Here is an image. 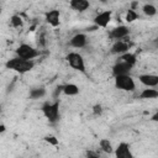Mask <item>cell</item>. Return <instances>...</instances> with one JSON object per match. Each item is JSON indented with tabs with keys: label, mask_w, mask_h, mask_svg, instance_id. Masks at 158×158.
I'll return each instance as SVG.
<instances>
[{
	"label": "cell",
	"mask_w": 158,
	"mask_h": 158,
	"mask_svg": "<svg viewBox=\"0 0 158 158\" xmlns=\"http://www.w3.org/2000/svg\"><path fill=\"white\" fill-rule=\"evenodd\" d=\"M44 95H46V90L43 88H36V89H32L30 91V96L32 99H40V98H42Z\"/></svg>",
	"instance_id": "21"
},
{
	"label": "cell",
	"mask_w": 158,
	"mask_h": 158,
	"mask_svg": "<svg viewBox=\"0 0 158 158\" xmlns=\"http://www.w3.org/2000/svg\"><path fill=\"white\" fill-rule=\"evenodd\" d=\"M22 23H23V21H22V19H21L20 15H12V16L10 17V25H11L12 27L20 28V27H22Z\"/></svg>",
	"instance_id": "20"
},
{
	"label": "cell",
	"mask_w": 158,
	"mask_h": 158,
	"mask_svg": "<svg viewBox=\"0 0 158 158\" xmlns=\"http://www.w3.org/2000/svg\"><path fill=\"white\" fill-rule=\"evenodd\" d=\"M142 11L146 16H154L157 14V7L152 4H144L142 7Z\"/></svg>",
	"instance_id": "19"
},
{
	"label": "cell",
	"mask_w": 158,
	"mask_h": 158,
	"mask_svg": "<svg viewBox=\"0 0 158 158\" xmlns=\"http://www.w3.org/2000/svg\"><path fill=\"white\" fill-rule=\"evenodd\" d=\"M42 112L44 115V117L54 123L58 121L59 118V102L58 101H54V102H46L43 106H42Z\"/></svg>",
	"instance_id": "2"
},
{
	"label": "cell",
	"mask_w": 158,
	"mask_h": 158,
	"mask_svg": "<svg viewBox=\"0 0 158 158\" xmlns=\"http://www.w3.org/2000/svg\"><path fill=\"white\" fill-rule=\"evenodd\" d=\"M5 67H6L7 69H11V70L17 72V73H20V74H23V73L30 72V70L35 67V62H33V60H26V59L15 57V58L9 59V60L5 63Z\"/></svg>",
	"instance_id": "1"
},
{
	"label": "cell",
	"mask_w": 158,
	"mask_h": 158,
	"mask_svg": "<svg viewBox=\"0 0 158 158\" xmlns=\"http://www.w3.org/2000/svg\"><path fill=\"white\" fill-rule=\"evenodd\" d=\"M63 93L68 96H74V95H78L79 94V86L73 84V83H69V84H65L63 85Z\"/></svg>",
	"instance_id": "16"
},
{
	"label": "cell",
	"mask_w": 158,
	"mask_h": 158,
	"mask_svg": "<svg viewBox=\"0 0 158 158\" xmlns=\"http://www.w3.org/2000/svg\"><path fill=\"white\" fill-rule=\"evenodd\" d=\"M43 139H44L47 143L52 144V146H57V144H58V139H57L54 136H46Z\"/></svg>",
	"instance_id": "23"
},
{
	"label": "cell",
	"mask_w": 158,
	"mask_h": 158,
	"mask_svg": "<svg viewBox=\"0 0 158 158\" xmlns=\"http://www.w3.org/2000/svg\"><path fill=\"white\" fill-rule=\"evenodd\" d=\"M38 54V51L27 43H22L16 48V56L26 60H33V58H36Z\"/></svg>",
	"instance_id": "5"
},
{
	"label": "cell",
	"mask_w": 158,
	"mask_h": 158,
	"mask_svg": "<svg viewBox=\"0 0 158 158\" xmlns=\"http://www.w3.org/2000/svg\"><path fill=\"white\" fill-rule=\"evenodd\" d=\"M110 20H111V11L106 10V11H102V12L98 14L94 17V23H95L96 27H106L109 25Z\"/></svg>",
	"instance_id": "8"
},
{
	"label": "cell",
	"mask_w": 158,
	"mask_h": 158,
	"mask_svg": "<svg viewBox=\"0 0 158 158\" xmlns=\"http://www.w3.org/2000/svg\"><path fill=\"white\" fill-rule=\"evenodd\" d=\"M128 35H130V28H128L127 26H123V25L115 27V28L110 32V36H111L112 38L117 40V41H120V40H125Z\"/></svg>",
	"instance_id": "9"
},
{
	"label": "cell",
	"mask_w": 158,
	"mask_h": 158,
	"mask_svg": "<svg viewBox=\"0 0 158 158\" xmlns=\"http://www.w3.org/2000/svg\"><path fill=\"white\" fill-rule=\"evenodd\" d=\"M65 60L73 69L85 73V62H84V58L81 54H79L77 52H69L65 56Z\"/></svg>",
	"instance_id": "3"
},
{
	"label": "cell",
	"mask_w": 158,
	"mask_h": 158,
	"mask_svg": "<svg viewBox=\"0 0 158 158\" xmlns=\"http://www.w3.org/2000/svg\"><path fill=\"white\" fill-rule=\"evenodd\" d=\"M137 19H138V14L135 11V9H130V10H127L126 16H125V20H126L128 23L133 22V21L137 20Z\"/></svg>",
	"instance_id": "22"
},
{
	"label": "cell",
	"mask_w": 158,
	"mask_h": 158,
	"mask_svg": "<svg viewBox=\"0 0 158 158\" xmlns=\"http://www.w3.org/2000/svg\"><path fill=\"white\" fill-rule=\"evenodd\" d=\"M115 158H133V154L131 152V148L127 143L121 142L115 148Z\"/></svg>",
	"instance_id": "6"
},
{
	"label": "cell",
	"mask_w": 158,
	"mask_h": 158,
	"mask_svg": "<svg viewBox=\"0 0 158 158\" xmlns=\"http://www.w3.org/2000/svg\"><path fill=\"white\" fill-rule=\"evenodd\" d=\"M99 147H100V149H101L104 153H107V154H111V153L115 152V149H114L111 142H110L107 138H101V139L99 141Z\"/></svg>",
	"instance_id": "15"
},
{
	"label": "cell",
	"mask_w": 158,
	"mask_h": 158,
	"mask_svg": "<svg viewBox=\"0 0 158 158\" xmlns=\"http://www.w3.org/2000/svg\"><path fill=\"white\" fill-rule=\"evenodd\" d=\"M115 86L123 91H133L136 89L135 80L130 74L115 77Z\"/></svg>",
	"instance_id": "4"
},
{
	"label": "cell",
	"mask_w": 158,
	"mask_h": 158,
	"mask_svg": "<svg viewBox=\"0 0 158 158\" xmlns=\"http://www.w3.org/2000/svg\"><path fill=\"white\" fill-rule=\"evenodd\" d=\"M120 60L126 62V63H128L131 65H135L136 64V54L131 53V52H127V53H125V54H122L120 57Z\"/></svg>",
	"instance_id": "18"
},
{
	"label": "cell",
	"mask_w": 158,
	"mask_h": 158,
	"mask_svg": "<svg viewBox=\"0 0 158 158\" xmlns=\"http://www.w3.org/2000/svg\"><path fill=\"white\" fill-rule=\"evenodd\" d=\"M69 5H70V7L73 10L79 11V12H83V11H85L90 6V2L86 1V0H72L69 2Z\"/></svg>",
	"instance_id": "14"
},
{
	"label": "cell",
	"mask_w": 158,
	"mask_h": 158,
	"mask_svg": "<svg viewBox=\"0 0 158 158\" xmlns=\"http://www.w3.org/2000/svg\"><path fill=\"white\" fill-rule=\"evenodd\" d=\"M5 130H6V128H5V125H1V126H0V132L2 133V132H5Z\"/></svg>",
	"instance_id": "28"
},
{
	"label": "cell",
	"mask_w": 158,
	"mask_h": 158,
	"mask_svg": "<svg viewBox=\"0 0 158 158\" xmlns=\"http://www.w3.org/2000/svg\"><path fill=\"white\" fill-rule=\"evenodd\" d=\"M133 65L126 63V62H122V60H118L114 67H112V73L115 77H118V75H127L130 74L131 69H132Z\"/></svg>",
	"instance_id": "7"
},
{
	"label": "cell",
	"mask_w": 158,
	"mask_h": 158,
	"mask_svg": "<svg viewBox=\"0 0 158 158\" xmlns=\"http://www.w3.org/2000/svg\"><path fill=\"white\" fill-rule=\"evenodd\" d=\"M128 48H130V46H128L127 41H126V40H120V41H116V42L112 44V47H111V53L122 56V54H125V53L128 52Z\"/></svg>",
	"instance_id": "10"
},
{
	"label": "cell",
	"mask_w": 158,
	"mask_h": 158,
	"mask_svg": "<svg viewBox=\"0 0 158 158\" xmlns=\"http://www.w3.org/2000/svg\"><path fill=\"white\" fill-rule=\"evenodd\" d=\"M138 80L147 88H154L158 85V75L156 74H141Z\"/></svg>",
	"instance_id": "11"
},
{
	"label": "cell",
	"mask_w": 158,
	"mask_h": 158,
	"mask_svg": "<svg viewBox=\"0 0 158 158\" xmlns=\"http://www.w3.org/2000/svg\"><path fill=\"white\" fill-rule=\"evenodd\" d=\"M86 42H88V38H86L85 33H77L72 37L70 46L74 48H83V47H85Z\"/></svg>",
	"instance_id": "13"
},
{
	"label": "cell",
	"mask_w": 158,
	"mask_h": 158,
	"mask_svg": "<svg viewBox=\"0 0 158 158\" xmlns=\"http://www.w3.org/2000/svg\"><path fill=\"white\" fill-rule=\"evenodd\" d=\"M93 112H94V115H101V112H102V106H101L100 104L94 105V106H93Z\"/></svg>",
	"instance_id": "24"
},
{
	"label": "cell",
	"mask_w": 158,
	"mask_h": 158,
	"mask_svg": "<svg viewBox=\"0 0 158 158\" xmlns=\"http://www.w3.org/2000/svg\"><path fill=\"white\" fill-rule=\"evenodd\" d=\"M86 158H100L99 153L94 152V151H88L86 152Z\"/></svg>",
	"instance_id": "25"
},
{
	"label": "cell",
	"mask_w": 158,
	"mask_h": 158,
	"mask_svg": "<svg viewBox=\"0 0 158 158\" xmlns=\"http://www.w3.org/2000/svg\"><path fill=\"white\" fill-rule=\"evenodd\" d=\"M139 98L141 99H157L158 98V90L157 89H153V88H147L144 89L141 94H139Z\"/></svg>",
	"instance_id": "17"
},
{
	"label": "cell",
	"mask_w": 158,
	"mask_h": 158,
	"mask_svg": "<svg viewBox=\"0 0 158 158\" xmlns=\"http://www.w3.org/2000/svg\"><path fill=\"white\" fill-rule=\"evenodd\" d=\"M46 21L52 27L59 26V22H60V12H59V10H49L46 14Z\"/></svg>",
	"instance_id": "12"
},
{
	"label": "cell",
	"mask_w": 158,
	"mask_h": 158,
	"mask_svg": "<svg viewBox=\"0 0 158 158\" xmlns=\"http://www.w3.org/2000/svg\"><path fill=\"white\" fill-rule=\"evenodd\" d=\"M151 121H153V122H158V111H157V112H154V114L152 115Z\"/></svg>",
	"instance_id": "26"
},
{
	"label": "cell",
	"mask_w": 158,
	"mask_h": 158,
	"mask_svg": "<svg viewBox=\"0 0 158 158\" xmlns=\"http://www.w3.org/2000/svg\"><path fill=\"white\" fill-rule=\"evenodd\" d=\"M153 46H154V48H158V37H156L153 40Z\"/></svg>",
	"instance_id": "27"
}]
</instances>
